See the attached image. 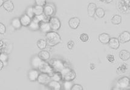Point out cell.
I'll use <instances>...</instances> for the list:
<instances>
[{
  "mask_svg": "<svg viewBox=\"0 0 130 90\" xmlns=\"http://www.w3.org/2000/svg\"><path fill=\"white\" fill-rule=\"evenodd\" d=\"M110 36L108 34L105 33H104L101 34L99 36V41L101 42V43L107 44H108L109 41L110 40Z\"/></svg>",
  "mask_w": 130,
  "mask_h": 90,
  "instance_id": "cell-19",
  "label": "cell"
},
{
  "mask_svg": "<svg viewBox=\"0 0 130 90\" xmlns=\"http://www.w3.org/2000/svg\"><path fill=\"white\" fill-rule=\"evenodd\" d=\"M8 60V56L4 53H1L0 55V61L2 62H7Z\"/></svg>",
  "mask_w": 130,
  "mask_h": 90,
  "instance_id": "cell-36",
  "label": "cell"
},
{
  "mask_svg": "<svg viewBox=\"0 0 130 90\" xmlns=\"http://www.w3.org/2000/svg\"><path fill=\"white\" fill-rule=\"evenodd\" d=\"M28 28L31 31H37L39 30V23L32 20L31 23L28 26Z\"/></svg>",
  "mask_w": 130,
  "mask_h": 90,
  "instance_id": "cell-26",
  "label": "cell"
},
{
  "mask_svg": "<svg viewBox=\"0 0 130 90\" xmlns=\"http://www.w3.org/2000/svg\"><path fill=\"white\" fill-rule=\"evenodd\" d=\"M112 1V0H105V2H106V3H107V4L111 3Z\"/></svg>",
  "mask_w": 130,
  "mask_h": 90,
  "instance_id": "cell-44",
  "label": "cell"
},
{
  "mask_svg": "<svg viewBox=\"0 0 130 90\" xmlns=\"http://www.w3.org/2000/svg\"><path fill=\"white\" fill-rule=\"evenodd\" d=\"M48 88L50 89L53 90H60L61 89V85L59 83V82L55 81V80H52L47 85Z\"/></svg>",
  "mask_w": 130,
  "mask_h": 90,
  "instance_id": "cell-17",
  "label": "cell"
},
{
  "mask_svg": "<svg viewBox=\"0 0 130 90\" xmlns=\"http://www.w3.org/2000/svg\"><path fill=\"white\" fill-rule=\"evenodd\" d=\"M51 80V76L48 74L44 73H41L39 74L38 79V83L44 85H48Z\"/></svg>",
  "mask_w": 130,
  "mask_h": 90,
  "instance_id": "cell-6",
  "label": "cell"
},
{
  "mask_svg": "<svg viewBox=\"0 0 130 90\" xmlns=\"http://www.w3.org/2000/svg\"><path fill=\"white\" fill-rule=\"evenodd\" d=\"M6 28L5 26H4L3 23H0V33L4 34L6 32Z\"/></svg>",
  "mask_w": 130,
  "mask_h": 90,
  "instance_id": "cell-38",
  "label": "cell"
},
{
  "mask_svg": "<svg viewBox=\"0 0 130 90\" xmlns=\"http://www.w3.org/2000/svg\"><path fill=\"white\" fill-rule=\"evenodd\" d=\"M127 69V67H126V65L123 64L121 66H120L117 69V72L118 73H125V71Z\"/></svg>",
  "mask_w": 130,
  "mask_h": 90,
  "instance_id": "cell-33",
  "label": "cell"
},
{
  "mask_svg": "<svg viewBox=\"0 0 130 90\" xmlns=\"http://www.w3.org/2000/svg\"><path fill=\"white\" fill-rule=\"evenodd\" d=\"M39 75V73L38 70L36 69H33L29 71L28 73V77L29 79L31 82L36 81L38 80Z\"/></svg>",
  "mask_w": 130,
  "mask_h": 90,
  "instance_id": "cell-11",
  "label": "cell"
},
{
  "mask_svg": "<svg viewBox=\"0 0 130 90\" xmlns=\"http://www.w3.org/2000/svg\"><path fill=\"white\" fill-rule=\"evenodd\" d=\"M50 53L47 51L42 50L38 53V56L41 58L42 61H47L50 58Z\"/></svg>",
  "mask_w": 130,
  "mask_h": 90,
  "instance_id": "cell-23",
  "label": "cell"
},
{
  "mask_svg": "<svg viewBox=\"0 0 130 90\" xmlns=\"http://www.w3.org/2000/svg\"><path fill=\"white\" fill-rule=\"evenodd\" d=\"M79 38H80V41L84 42L88 41V39H89V36H88V35L87 33H82L80 35V37Z\"/></svg>",
  "mask_w": 130,
  "mask_h": 90,
  "instance_id": "cell-34",
  "label": "cell"
},
{
  "mask_svg": "<svg viewBox=\"0 0 130 90\" xmlns=\"http://www.w3.org/2000/svg\"><path fill=\"white\" fill-rule=\"evenodd\" d=\"M69 24L70 27L72 29H76L80 24V20L77 17H74L70 19L69 21Z\"/></svg>",
  "mask_w": 130,
  "mask_h": 90,
  "instance_id": "cell-13",
  "label": "cell"
},
{
  "mask_svg": "<svg viewBox=\"0 0 130 90\" xmlns=\"http://www.w3.org/2000/svg\"><path fill=\"white\" fill-rule=\"evenodd\" d=\"M48 23L51 28L53 30H58L61 27V21L55 16H52L49 19Z\"/></svg>",
  "mask_w": 130,
  "mask_h": 90,
  "instance_id": "cell-8",
  "label": "cell"
},
{
  "mask_svg": "<svg viewBox=\"0 0 130 90\" xmlns=\"http://www.w3.org/2000/svg\"><path fill=\"white\" fill-rule=\"evenodd\" d=\"M39 71L41 73L48 74L51 76L54 73V69L52 66L50 65L48 63L45 62V61H42L41 64L38 68Z\"/></svg>",
  "mask_w": 130,
  "mask_h": 90,
  "instance_id": "cell-5",
  "label": "cell"
},
{
  "mask_svg": "<svg viewBox=\"0 0 130 90\" xmlns=\"http://www.w3.org/2000/svg\"><path fill=\"white\" fill-rule=\"evenodd\" d=\"M73 86L72 81H65L64 83V89L66 90H72Z\"/></svg>",
  "mask_w": 130,
  "mask_h": 90,
  "instance_id": "cell-32",
  "label": "cell"
},
{
  "mask_svg": "<svg viewBox=\"0 0 130 90\" xmlns=\"http://www.w3.org/2000/svg\"><path fill=\"white\" fill-rule=\"evenodd\" d=\"M3 6L4 7V9L9 12H12L14 9L13 3L11 0H7V1H5Z\"/></svg>",
  "mask_w": 130,
  "mask_h": 90,
  "instance_id": "cell-20",
  "label": "cell"
},
{
  "mask_svg": "<svg viewBox=\"0 0 130 90\" xmlns=\"http://www.w3.org/2000/svg\"><path fill=\"white\" fill-rule=\"evenodd\" d=\"M108 45L110 48L116 50L119 47L120 45V42L119 41V39L116 38H112L110 39V41L108 42Z\"/></svg>",
  "mask_w": 130,
  "mask_h": 90,
  "instance_id": "cell-18",
  "label": "cell"
},
{
  "mask_svg": "<svg viewBox=\"0 0 130 90\" xmlns=\"http://www.w3.org/2000/svg\"><path fill=\"white\" fill-rule=\"evenodd\" d=\"M122 22V17L121 16L119 15H115L112 16L111 18V23L115 25L120 24Z\"/></svg>",
  "mask_w": 130,
  "mask_h": 90,
  "instance_id": "cell-28",
  "label": "cell"
},
{
  "mask_svg": "<svg viewBox=\"0 0 130 90\" xmlns=\"http://www.w3.org/2000/svg\"><path fill=\"white\" fill-rule=\"evenodd\" d=\"M33 8V11H34V13L35 14V15H42L44 13V7L38 5H35Z\"/></svg>",
  "mask_w": 130,
  "mask_h": 90,
  "instance_id": "cell-24",
  "label": "cell"
},
{
  "mask_svg": "<svg viewBox=\"0 0 130 90\" xmlns=\"http://www.w3.org/2000/svg\"><path fill=\"white\" fill-rule=\"evenodd\" d=\"M0 42H1V47H3V42L2 41H0Z\"/></svg>",
  "mask_w": 130,
  "mask_h": 90,
  "instance_id": "cell-45",
  "label": "cell"
},
{
  "mask_svg": "<svg viewBox=\"0 0 130 90\" xmlns=\"http://www.w3.org/2000/svg\"><path fill=\"white\" fill-rule=\"evenodd\" d=\"M51 29V27H50L49 23H47V22L45 21H42L39 23V30L42 33H47L50 31Z\"/></svg>",
  "mask_w": 130,
  "mask_h": 90,
  "instance_id": "cell-12",
  "label": "cell"
},
{
  "mask_svg": "<svg viewBox=\"0 0 130 90\" xmlns=\"http://www.w3.org/2000/svg\"><path fill=\"white\" fill-rule=\"evenodd\" d=\"M72 90H83V87L80 85L74 84L73 86Z\"/></svg>",
  "mask_w": 130,
  "mask_h": 90,
  "instance_id": "cell-37",
  "label": "cell"
},
{
  "mask_svg": "<svg viewBox=\"0 0 130 90\" xmlns=\"http://www.w3.org/2000/svg\"><path fill=\"white\" fill-rule=\"evenodd\" d=\"M107 59L108 61H109V62H111V63L115 62V56H114L113 55H107Z\"/></svg>",
  "mask_w": 130,
  "mask_h": 90,
  "instance_id": "cell-39",
  "label": "cell"
},
{
  "mask_svg": "<svg viewBox=\"0 0 130 90\" xmlns=\"http://www.w3.org/2000/svg\"><path fill=\"white\" fill-rule=\"evenodd\" d=\"M52 67L53 68L54 71L56 72H61L65 67V63L59 59L54 60L52 64Z\"/></svg>",
  "mask_w": 130,
  "mask_h": 90,
  "instance_id": "cell-7",
  "label": "cell"
},
{
  "mask_svg": "<svg viewBox=\"0 0 130 90\" xmlns=\"http://www.w3.org/2000/svg\"><path fill=\"white\" fill-rule=\"evenodd\" d=\"M55 12V7L52 5H51V4H46L45 6H44V13L47 16H51L53 15Z\"/></svg>",
  "mask_w": 130,
  "mask_h": 90,
  "instance_id": "cell-10",
  "label": "cell"
},
{
  "mask_svg": "<svg viewBox=\"0 0 130 90\" xmlns=\"http://www.w3.org/2000/svg\"><path fill=\"white\" fill-rule=\"evenodd\" d=\"M117 9L123 13H130V0H118L117 2Z\"/></svg>",
  "mask_w": 130,
  "mask_h": 90,
  "instance_id": "cell-4",
  "label": "cell"
},
{
  "mask_svg": "<svg viewBox=\"0 0 130 90\" xmlns=\"http://www.w3.org/2000/svg\"><path fill=\"white\" fill-rule=\"evenodd\" d=\"M62 80L65 81H72L75 79L76 75L74 70L69 67H65L61 71Z\"/></svg>",
  "mask_w": 130,
  "mask_h": 90,
  "instance_id": "cell-2",
  "label": "cell"
},
{
  "mask_svg": "<svg viewBox=\"0 0 130 90\" xmlns=\"http://www.w3.org/2000/svg\"><path fill=\"white\" fill-rule=\"evenodd\" d=\"M96 9H97V6L96 4L94 3H90L88 6L87 10H88V14L90 17L94 16V14L96 13Z\"/></svg>",
  "mask_w": 130,
  "mask_h": 90,
  "instance_id": "cell-16",
  "label": "cell"
},
{
  "mask_svg": "<svg viewBox=\"0 0 130 90\" xmlns=\"http://www.w3.org/2000/svg\"><path fill=\"white\" fill-rule=\"evenodd\" d=\"M47 16L45 14L43 13L42 15H35L34 17H33L32 20L35 21V22H37V23H40L42 21H45V18H47Z\"/></svg>",
  "mask_w": 130,
  "mask_h": 90,
  "instance_id": "cell-25",
  "label": "cell"
},
{
  "mask_svg": "<svg viewBox=\"0 0 130 90\" xmlns=\"http://www.w3.org/2000/svg\"><path fill=\"white\" fill-rule=\"evenodd\" d=\"M4 3V0H0V7H1V6H3Z\"/></svg>",
  "mask_w": 130,
  "mask_h": 90,
  "instance_id": "cell-43",
  "label": "cell"
},
{
  "mask_svg": "<svg viewBox=\"0 0 130 90\" xmlns=\"http://www.w3.org/2000/svg\"><path fill=\"white\" fill-rule=\"evenodd\" d=\"M120 58L123 61H127L130 58V53L127 50H121L119 53Z\"/></svg>",
  "mask_w": 130,
  "mask_h": 90,
  "instance_id": "cell-22",
  "label": "cell"
},
{
  "mask_svg": "<svg viewBox=\"0 0 130 90\" xmlns=\"http://www.w3.org/2000/svg\"><path fill=\"white\" fill-rule=\"evenodd\" d=\"M99 1H101V2H104V1H105V0H99Z\"/></svg>",
  "mask_w": 130,
  "mask_h": 90,
  "instance_id": "cell-46",
  "label": "cell"
},
{
  "mask_svg": "<svg viewBox=\"0 0 130 90\" xmlns=\"http://www.w3.org/2000/svg\"><path fill=\"white\" fill-rule=\"evenodd\" d=\"M46 40L48 45L55 46L61 41V36L55 31H49L45 34Z\"/></svg>",
  "mask_w": 130,
  "mask_h": 90,
  "instance_id": "cell-1",
  "label": "cell"
},
{
  "mask_svg": "<svg viewBox=\"0 0 130 90\" xmlns=\"http://www.w3.org/2000/svg\"><path fill=\"white\" fill-rule=\"evenodd\" d=\"M95 68H96V67H95V65L94 64H90V69H91V70H93V69H94Z\"/></svg>",
  "mask_w": 130,
  "mask_h": 90,
  "instance_id": "cell-41",
  "label": "cell"
},
{
  "mask_svg": "<svg viewBox=\"0 0 130 90\" xmlns=\"http://www.w3.org/2000/svg\"><path fill=\"white\" fill-rule=\"evenodd\" d=\"M26 14H27L28 16L30 17L31 19H33V17L35 16V14L34 13V11H33V7H28L26 11Z\"/></svg>",
  "mask_w": 130,
  "mask_h": 90,
  "instance_id": "cell-31",
  "label": "cell"
},
{
  "mask_svg": "<svg viewBox=\"0 0 130 90\" xmlns=\"http://www.w3.org/2000/svg\"><path fill=\"white\" fill-rule=\"evenodd\" d=\"M96 15L97 16L98 18H102L103 17H104L105 15V12L102 8H97L96 11Z\"/></svg>",
  "mask_w": 130,
  "mask_h": 90,
  "instance_id": "cell-30",
  "label": "cell"
},
{
  "mask_svg": "<svg viewBox=\"0 0 130 90\" xmlns=\"http://www.w3.org/2000/svg\"><path fill=\"white\" fill-rule=\"evenodd\" d=\"M11 24H12V27L14 28H15V29H20L23 26H22L21 23L20 18H13L12 20V22H11Z\"/></svg>",
  "mask_w": 130,
  "mask_h": 90,
  "instance_id": "cell-21",
  "label": "cell"
},
{
  "mask_svg": "<svg viewBox=\"0 0 130 90\" xmlns=\"http://www.w3.org/2000/svg\"><path fill=\"white\" fill-rule=\"evenodd\" d=\"M47 41L44 40V39H39L37 41V46L39 49H41V50H43L47 46Z\"/></svg>",
  "mask_w": 130,
  "mask_h": 90,
  "instance_id": "cell-29",
  "label": "cell"
},
{
  "mask_svg": "<svg viewBox=\"0 0 130 90\" xmlns=\"http://www.w3.org/2000/svg\"><path fill=\"white\" fill-rule=\"evenodd\" d=\"M42 61V60L39 58L38 55V56H35L34 57H33L32 59L31 60V65L35 69H38Z\"/></svg>",
  "mask_w": 130,
  "mask_h": 90,
  "instance_id": "cell-15",
  "label": "cell"
},
{
  "mask_svg": "<svg viewBox=\"0 0 130 90\" xmlns=\"http://www.w3.org/2000/svg\"><path fill=\"white\" fill-rule=\"evenodd\" d=\"M35 4L44 7L47 4H46V0H35Z\"/></svg>",
  "mask_w": 130,
  "mask_h": 90,
  "instance_id": "cell-35",
  "label": "cell"
},
{
  "mask_svg": "<svg viewBox=\"0 0 130 90\" xmlns=\"http://www.w3.org/2000/svg\"><path fill=\"white\" fill-rule=\"evenodd\" d=\"M114 89H130V79L128 77H122L117 80L116 88Z\"/></svg>",
  "mask_w": 130,
  "mask_h": 90,
  "instance_id": "cell-3",
  "label": "cell"
},
{
  "mask_svg": "<svg viewBox=\"0 0 130 90\" xmlns=\"http://www.w3.org/2000/svg\"><path fill=\"white\" fill-rule=\"evenodd\" d=\"M119 41L120 43H126L130 41V33L129 31H124L119 36Z\"/></svg>",
  "mask_w": 130,
  "mask_h": 90,
  "instance_id": "cell-9",
  "label": "cell"
},
{
  "mask_svg": "<svg viewBox=\"0 0 130 90\" xmlns=\"http://www.w3.org/2000/svg\"><path fill=\"white\" fill-rule=\"evenodd\" d=\"M3 67H4V64H3V62L0 61V69H2L3 68Z\"/></svg>",
  "mask_w": 130,
  "mask_h": 90,
  "instance_id": "cell-42",
  "label": "cell"
},
{
  "mask_svg": "<svg viewBox=\"0 0 130 90\" xmlns=\"http://www.w3.org/2000/svg\"><path fill=\"white\" fill-rule=\"evenodd\" d=\"M20 21L22 24V26L24 27H28L30 24L31 23V21H32V19L30 16H28L27 14H24L20 18Z\"/></svg>",
  "mask_w": 130,
  "mask_h": 90,
  "instance_id": "cell-14",
  "label": "cell"
},
{
  "mask_svg": "<svg viewBox=\"0 0 130 90\" xmlns=\"http://www.w3.org/2000/svg\"><path fill=\"white\" fill-rule=\"evenodd\" d=\"M74 45V43L73 41L71 40V41H69L68 42L67 47H68V48L70 49V50H71V49H72L73 48Z\"/></svg>",
  "mask_w": 130,
  "mask_h": 90,
  "instance_id": "cell-40",
  "label": "cell"
},
{
  "mask_svg": "<svg viewBox=\"0 0 130 90\" xmlns=\"http://www.w3.org/2000/svg\"><path fill=\"white\" fill-rule=\"evenodd\" d=\"M51 79L52 80H55V81H61V80H62V76L61 72L55 71V73H53L51 75Z\"/></svg>",
  "mask_w": 130,
  "mask_h": 90,
  "instance_id": "cell-27",
  "label": "cell"
}]
</instances>
